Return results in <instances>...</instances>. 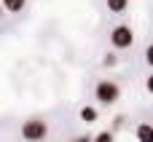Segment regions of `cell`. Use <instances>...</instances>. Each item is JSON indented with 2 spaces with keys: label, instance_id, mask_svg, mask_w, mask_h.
Returning <instances> with one entry per match:
<instances>
[{
  "label": "cell",
  "instance_id": "cell-1",
  "mask_svg": "<svg viewBox=\"0 0 153 142\" xmlns=\"http://www.w3.org/2000/svg\"><path fill=\"white\" fill-rule=\"evenodd\" d=\"M19 134H22L24 142H43L48 137V124H46L43 118H27V121L22 124Z\"/></svg>",
  "mask_w": 153,
  "mask_h": 142
},
{
  "label": "cell",
  "instance_id": "cell-2",
  "mask_svg": "<svg viewBox=\"0 0 153 142\" xmlns=\"http://www.w3.org/2000/svg\"><path fill=\"white\" fill-rule=\"evenodd\" d=\"M94 99L100 102V105H116L118 99H121V86L116 83V81H110V78H105V81H100L97 86H94Z\"/></svg>",
  "mask_w": 153,
  "mask_h": 142
},
{
  "label": "cell",
  "instance_id": "cell-3",
  "mask_svg": "<svg viewBox=\"0 0 153 142\" xmlns=\"http://www.w3.org/2000/svg\"><path fill=\"white\" fill-rule=\"evenodd\" d=\"M110 46H113L116 51L132 48V46H134V30H132L129 24H116V27L110 30Z\"/></svg>",
  "mask_w": 153,
  "mask_h": 142
},
{
  "label": "cell",
  "instance_id": "cell-4",
  "mask_svg": "<svg viewBox=\"0 0 153 142\" xmlns=\"http://www.w3.org/2000/svg\"><path fill=\"white\" fill-rule=\"evenodd\" d=\"M97 118H100V113H97V107H91V105H86V107H81V121L83 124H97Z\"/></svg>",
  "mask_w": 153,
  "mask_h": 142
},
{
  "label": "cell",
  "instance_id": "cell-5",
  "mask_svg": "<svg viewBox=\"0 0 153 142\" xmlns=\"http://www.w3.org/2000/svg\"><path fill=\"white\" fill-rule=\"evenodd\" d=\"M0 5H3V11H8V13H19V11H24L27 0H3Z\"/></svg>",
  "mask_w": 153,
  "mask_h": 142
},
{
  "label": "cell",
  "instance_id": "cell-6",
  "mask_svg": "<svg viewBox=\"0 0 153 142\" xmlns=\"http://www.w3.org/2000/svg\"><path fill=\"white\" fill-rule=\"evenodd\" d=\"M137 142H153V126L151 124H140L137 126Z\"/></svg>",
  "mask_w": 153,
  "mask_h": 142
},
{
  "label": "cell",
  "instance_id": "cell-7",
  "mask_svg": "<svg viewBox=\"0 0 153 142\" xmlns=\"http://www.w3.org/2000/svg\"><path fill=\"white\" fill-rule=\"evenodd\" d=\"M105 5H108L110 13H124L129 8V0H105Z\"/></svg>",
  "mask_w": 153,
  "mask_h": 142
},
{
  "label": "cell",
  "instance_id": "cell-8",
  "mask_svg": "<svg viewBox=\"0 0 153 142\" xmlns=\"http://www.w3.org/2000/svg\"><path fill=\"white\" fill-rule=\"evenodd\" d=\"M91 142H113V132H100L97 137H91Z\"/></svg>",
  "mask_w": 153,
  "mask_h": 142
},
{
  "label": "cell",
  "instance_id": "cell-9",
  "mask_svg": "<svg viewBox=\"0 0 153 142\" xmlns=\"http://www.w3.org/2000/svg\"><path fill=\"white\" fill-rule=\"evenodd\" d=\"M102 64H105V67H116V64H118V56H116V54H105Z\"/></svg>",
  "mask_w": 153,
  "mask_h": 142
},
{
  "label": "cell",
  "instance_id": "cell-10",
  "mask_svg": "<svg viewBox=\"0 0 153 142\" xmlns=\"http://www.w3.org/2000/svg\"><path fill=\"white\" fill-rule=\"evenodd\" d=\"M73 142H91V137H75Z\"/></svg>",
  "mask_w": 153,
  "mask_h": 142
},
{
  "label": "cell",
  "instance_id": "cell-11",
  "mask_svg": "<svg viewBox=\"0 0 153 142\" xmlns=\"http://www.w3.org/2000/svg\"><path fill=\"white\" fill-rule=\"evenodd\" d=\"M0 19H3V5H0Z\"/></svg>",
  "mask_w": 153,
  "mask_h": 142
}]
</instances>
